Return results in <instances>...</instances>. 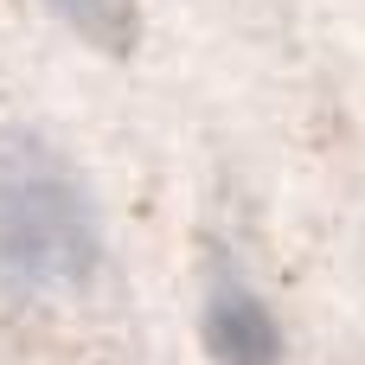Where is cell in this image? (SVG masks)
Instances as JSON below:
<instances>
[{"mask_svg": "<svg viewBox=\"0 0 365 365\" xmlns=\"http://www.w3.org/2000/svg\"><path fill=\"white\" fill-rule=\"evenodd\" d=\"M96 269V218L77 192V173L38 141H0V276L32 295L77 289Z\"/></svg>", "mask_w": 365, "mask_h": 365, "instance_id": "obj_1", "label": "cell"}, {"mask_svg": "<svg viewBox=\"0 0 365 365\" xmlns=\"http://www.w3.org/2000/svg\"><path fill=\"white\" fill-rule=\"evenodd\" d=\"M212 346L225 365H276V327L244 282H218L212 295Z\"/></svg>", "mask_w": 365, "mask_h": 365, "instance_id": "obj_2", "label": "cell"}, {"mask_svg": "<svg viewBox=\"0 0 365 365\" xmlns=\"http://www.w3.org/2000/svg\"><path fill=\"white\" fill-rule=\"evenodd\" d=\"M51 6L90 38H122V26H128V0H51Z\"/></svg>", "mask_w": 365, "mask_h": 365, "instance_id": "obj_3", "label": "cell"}]
</instances>
